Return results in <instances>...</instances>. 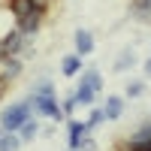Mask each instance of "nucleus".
<instances>
[{
    "label": "nucleus",
    "mask_w": 151,
    "mask_h": 151,
    "mask_svg": "<svg viewBox=\"0 0 151 151\" xmlns=\"http://www.w3.org/2000/svg\"><path fill=\"white\" fill-rule=\"evenodd\" d=\"M21 136L18 133H9V130H3L0 133V151H21Z\"/></svg>",
    "instance_id": "nucleus-13"
},
{
    "label": "nucleus",
    "mask_w": 151,
    "mask_h": 151,
    "mask_svg": "<svg viewBox=\"0 0 151 151\" xmlns=\"http://www.w3.org/2000/svg\"><path fill=\"white\" fill-rule=\"evenodd\" d=\"M85 121H88V127H91V133H94V130L100 127V124L106 121V112H103V106H91V112H88V118H85Z\"/></svg>",
    "instance_id": "nucleus-15"
},
{
    "label": "nucleus",
    "mask_w": 151,
    "mask_h": 151,
    "mask_svg": "<svg viewBox=\"0 0 151 151\" xmlns=\"http://www.w3.org/2000/svg\"><path fill=\"white\" fill-rule=\"evenodd\" d=\"M142 70H145V76L151 79V58H145V64H142Z\"/></svg>",
    "instance_id": "nucleus-17"
},
{
    "label": "nucleus",
    "mask_w": 151,
    "mask_h": 151,
    "mask_svg": "<svg viewBox=\"0 0 151 151\" xmlns=\"http://www.w3.org/2000/svg\"><path fill=\"white\" fill-rule=\"evenodd\" d=\"M30 118H33V106H30V100L24 97V100L9 103L3 112H0V127L9 130V133H18V130H21V124H24V121H30Z\"/></svg>",
    "instance_id": "nucleus-2"
},
{
    "label": "nucleus",
    "mask_w": 151,
    "mask_h": 151,
    "mask_svg": "<svg viewBox=\"0 0 151 151\" xmlns=\"http://www.w3.org/2000/svg\"><path fill=\"white\" fill-rule=\"evenodd\" d=\"M67 151H79V148H67Z\"/></svg>",
    "instance_id": "nucleus-19"
},
{
    "label": "nucleus",
    "mask_w": 151,
    "mask_h": 151,
    "mask_svg": "<svg viewBox=\"0 0 151 151\" xmlns=\"http://www.w3.org/2000/svg\"><path fill=\"white\" fill-rule=\"evenodd\" d=\"M142 94H145V82L142 79H133V82L124 85V97H127V100H139Z\"/></svg>",
    "instance_id": "nucleus-14"
},
{
    "label": "nucleus",
    "mask_w": 151,
    "mask_h": 151,
    "mask_svg": "<svg viewBox=\"0 0 151 151\" xmlns=\"http://www.w3.org/2000/svg\"><path fill=\"white\" fill-rule=\"evenodd\" d=\"M9 9H12V15H15V27L24 30L27 36H36L42 30V24H45V12L42 6H36L33 0H6Z\"/></svg>",
    "instance_id": "nucleus-1"
},
{
    "label": "nucleus",
    "mask_w": 151,
    "mask_h": 151,
    "mask_svg": "<svg viewBox=\"0 0 151 151\" xmlns=\"http://www.w3.org/2000/svg\"><path fill=\"white\" fill-rule=\"evenodd\" d=\"M27 100H30V106H33V115L48 118V121H55V124L67 121L64 109H60V103H58V94H27Z\"/></svg>",
    "instance_id": "nucleus-3"
},
{
    "label": "nucleus",
    "mask_w": 151,
    "mask_h": 151,
    "mask_svg": "<svg viewBox=\"0 0 151 151\" xmlns=\"http://www.w3.org/2000/svg\"><path fill=\"white\" fill-rule=\"evenodd\" d=\"M33 3H36V6H42V9H48V6H52V0H33Z\"/></svg>",
    "instance_id": "nucleus-18"
},
{
    "label": "nucleus",
    "mask_w": 151,
    "mask_h": 151,
    "mask_svg": "<svg viewBox=\"0 0 151 151\" xmlns=\"http://www.w3.org/2000/svg\"><path fill=\"white\" fill-rule=\"evenodd\" d=\"M130 15L142 24H151V0H130Z\"/></svg>",
    "instance_id": "nucleus-10"
},
{
    "label": "nucleus",
    "mask_w": 151,
    "mask_h": 151,
    "mask_svg": "<svg viewBox=\"0 0 151 151\" xmlns=\"http://www.w3.org/2000/svg\"><path fill=\"white\" fill-rule=\"evenodd\" d=\"M60 109H64V115H76V109H79V100H76V94H70L67 100H60Z\"/></svg>",
    "instance_id": "nucleus-16"
},
{
    "label": "nucleus",
    "mask_w": 151,
    "mask_h": 151,
    "mask_svg": "<svg viewBox=\"0 0 151 151\" xmlns=\"http://www.w3.org/2000/svg\"><path fill=\"white\" fill-rule=\"evenodd\" d=\"M91 133L88 121H79V118H67V148H82L85 136Z\"/></svg>",
    "instance_id": "nucleus-5"
},
{
    "label": "nucleus",
    "mask_w": 151,
    "mask_h": 151,
    "mask_svg": "<svg viewBox=\"0 0 151 151\" xmlns=\"http://www.w3.org/2000/svg\"><path fill=\"white\" fill-rule=\"evenodd\" d=\"M127 109V97L124 94H109L106 103H103V112H106V121H118Z\"/></svg>",
    "instance_id": "nucleus-8"
},
{
    "label": "nucleus",
    "mask_w": 151,
    "mask_h": 151,
    "mask_svg": "<svg viewBox=\"0 0 151 151\" xmlns=\"http://www.w3.org/2000/svg\"><path fill=\"white\" fill-rule=\"evenodd\" d=\"M18 136H21V142L24 145H30L36 136H42V127H40V121L36 118H30V121H24L21 124V130H18Z\"/></svg>",
    "instance_id": "nucleus-12"
},
{
    "label": "nucleus",
    "mask_w": 151,
    "mask_h": 151,
    "mask_svg": "<svg viewBox=\"0 0 151 151\" xmlns=\"http://www.w3.org/2000/svg\"><path fill=\"white\" fill-rule=\"evenodd\" d=\"M133 67H139V58H136V48H130V45H124L121 52H118V58L112 60V73H127V70H133Z\"/></svg>",
    "instance_id": "nucleus-6"
},
{
    "label": "nucleus",
    "mask_w": 151,
    "mask_h": 151,
    "mask_svg": "<svg viewBox=\"0 0 151 151\" xmlns=\"http://www.w3.org/2000/svg\"><path fill=\"white\" fill-rule=\"evenodd\" d=\"M73 94H76V100H79V106H94V100H97V91L88 82H82V79H79V85L73 88Z\"/></svg>",
    "instance_id": "nucleus-11"
},
{
    "label": "nucleus",
    "mask_w": 151,
    "mask_h": 151,
    "mask_svg": "<svg viewBox=\"0 0 151 151\" xmlns=\"http://www.w3.org/2000/svg\"><path fill=\"white\" fill-rule=\"evenodd\" d=\"M0 133H3V127H0Z\"/></svg>",
    "instance_id": "nucleus-20"
},
{
    "label": "nucleus",
    "mask_w": 151,
    "mask_h": 151,
    "mask_svg": "<svg viewBox=\"0 0 151 151\" xmlns=\"http://www.w3.org/2000/svg\"><path fill=\"white\" fill-rule=\"evenodd\" d=\"M73 52L76 55H82V58H88L94 52V33L88 30V27H79L73 33Z\"/></svg>",
    "instance_id": "nucleus-7"
},
{
    "label": "nucleus",
    "mask_w": 151,
    "mask_h": 151,
    "mask_svg": "<svg viewBox=\"0 0 151 151\" xmlns=\"http://www.w3.org/2000/svg\"><path fill=\"white\" fill-rule=\"evenodd\" d=\"M24 73V60L21 58H15V55H3L0 58V85H12L18 79V76Z\"/></svg>",
    "instance_id": "nucleus-4"
},
{
    "label": "nucleus",
    "mask_w": 151,
    "mask_h": 151,
    "mask_svg": "<svg viewBox=\"0 0 151 151\" xmlns=\"http://www.w3.org/2000/svg\"><path fill=\"white\" fill-rule=\"evenodd\" d=\"M85 70V58L82 55H64V58H60V73H64L67 76V79H79V73Z\"/></svg>",
    "instance_id": "nucleus-9"
}]
</instances>
